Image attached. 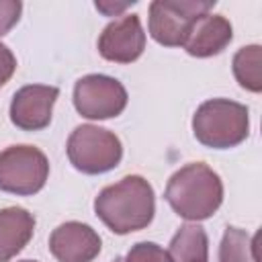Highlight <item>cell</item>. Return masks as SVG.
<instances>
[{
  "label": "cell",
  "instance_id": "1",
  "mask_svg": "<svg viewBox=\"0 0 262 262\" xmlns=\"http://www.w3.org/2000/svg\"><path fill=\"white\" fill-rule=\"evenodd\" d=\"M94 213L119 235L145 229L156 213L154 188L143 176L129 174L98 192L94 199Z\"/></svg>",
  "mask_w": 262,
  "mask_h": 262
},
{
  "label": "cell",
  "instance_id": "2",
  "mask_svg": "<svg viewBox=\"0 0 262 262\" xmlns=\"http://www.w3.org/2000/svg\"><path fill=\"white\" fill-rule=\"evenodd\" d=\"M164 199L178 217L192 223L205 221L223 203V182L207 164L190 162L170 176Z\"/></svg>",
  "mask_w": 262,
  "mask_h": 262
},
{
  "label": "cell",
  "instance_id": "3",
  "mask_svg": "<svg viewBox=\"0 0 262 262\" xmlns=\"http://www.w3.org/2000/svg\"><path fill=\"white\" fill-rule=\"evenodd\" d=\"M192 133L205 147H235L250 135L248 106L229 98L205 100L192 115Z\"/></svg>",
  "mask_w": 262,
  "mask_h": 262
},
{
  "label": "cell",
  "instance_id": "4",
  "mask_svg": "<svg viewBox=\"0 0 262 262\" xmlns=\"http://www.w3.org/2000/svg\"><path fill=\"white\" fill-rule=\"evenodd\" d=\"M70 164L82 174H104L119 166L123 158L121 139L98 125H78L66 145Z\"/></svg>",
  "mask_w": 262,
  "mask_h": 262
},
{
  "label": "cell",
  "instance_id": "5",
  "mask_svg": "<svg viewBox=\"0 0 262 262\" xmlns=\"http://www.w3.org/2000/svg\"><path fill=\"white\" fill-rule=\"evenodd\" d=\"M49 178V160L35 145H10L0 151V190L31 196Z\"/></svg>",
  "mask_w": 262,
  "mask_h": 262
},
{
  "label": "cell",
  "instance_id": "6",
  "mask_svg": "<svg viewBox=\"0 0 262 262\" xmlns=\"http://www.w3.org/2000/svg\"><path fill=\"white\" fill-rule=\"evenodd\" d=\"M213 6L211 0H156L149 4V35L164 47H182L194 20L211 12Z\"/></svg>",
  "mask_w": 262,
  "mask_h": 262
},
{
  "label": "cell",
  "instance_id": "7",
  "mask_svg": "<svg viewBox=\"0 0 262 262\" xmlns=\"http://www.w3.org/2000/svg\"><path fill=\"white\" fill-rule=\"evenodd\" d=\"M125 86L104 74L82 76L74 86V106L86 119H113L127 106Z\"/></svg>",
  "mask_w": 262,
  "mask_h": 262
},
{
  "label": "cell",
  "instance_id": "8",
  "mask_svg": "<svg viewBox=\"0 0 262 262\" xmlns=\"http://www.w3.org/2000/svg\"><path fill=\"white\" fill-rule=\"evenodd\" d=\"M145 49V33L137 14H123L108 23L98 37V53L115 63H131Z\"/></svg>",
  "mask_w": 262,
  "mask_h": 262
},
{
  "label": "cell",
  "instance_id": "9",
  "mask_svg": "<svg viewBox=\"0 0 262 262\" xmlns=\"http://www.w3.org/2000/svg\"><path fill=\"white\" fill-rule=\"evenodd\" d=\"M59 96L55 86L29 84L14 92L10 100V121L23 131H41L51 123L53 104Z\"/></svg>",
  "mask_w": 262,
  "mask_h": 262
},
{
  "label": "cell",
  "instance_id": "10",
  "mask_svg": "<svg viewBox=\"0 0 262 262\" xmlns=\"http://www.w3.org/2000/svg\"><path fill=\"white\" fill-rule=\"evenodd\" d=\"M100 248V235L80 221H66L49 235V252L57 262H92Z\"/></svg>",
  "mask_w": 262,
  "mask_h": 262
},
{
  "label": "cell",
  "instance_id": "11",
  "mask_svg": "<svg viewBox=\"0 0 262 262\" xmlns=\"http://www.w3.org/2000/svg\"><path fill=\"white\" fill-rule=\"evenodd\" d=\"M233 39L231 23L221 14H203L190 27L184 39V51L192 57H213L221 53Z\"/></svg>",
  "mask_w": 262,
  "mask_h": 262
},
{
  "label": "cell",
  "instance_id": "12",
  "mask_svg": "<svg viewBox=\"0 0 262 262\" xmlns=\"http://www.w3.org/2000/svg\"><path fill=\"white\" fill-rule=\"evenodd\" d=\"M35 233V217L23 207L0 209V262H10Z\"/></svg>",
  "mask_w": 262,
  "mask_h": 262
},
{
  "label": "cell",
  "instance_id": "13",
  "mask_svg": "<svg viewBox=\"0 0 262 262\" xmlns=\"http://www.w3.org/2000/svg\"><path fill=\"white\" fill-rule=\"evenodd\" d=\"M170 262H209V237L199 223H184L168 246Z\"/></svg>",
  "mask_w": 262,
  "mask_h": 262
},
{
  "label": "cell",
  "instance_id": "14",
  "mask_svg": "<svg viewBox=\"0 0 262 262\" xmlns=\"http://www.w3.org/2000/svg\"><path fill=\"white\" fill-rule=\"evenodd\" d=\"M256 242L258 235L250 237L244 229L227 225L219 246V262H260Z\"/></svg>",
  "mask_w": 262,
  "mask_h": 262
},
{
  "label": "cell",
  "instance_id": "15",
  "mask_svg": "<svg viewBox=\"0 0 262 262\" xmlns=\"http://www.w3.org/2000/svg\"><path fill=\"white\" fill-rule=\"evenodd\" d=\"M260 45H248L237 49L233 55V76L242 88L250 92L262 90V76H260Z\"/></svg>",
  "mask_w": 262,
  "mask_h": 262
},
{
  "label": "cell",
  "instance_id": "16",
  "mask_svg": "<svg viewBox=\"0 0 262 262\" xmlns=\"http://www.w3.org/2000/svg\"><path fill=\"white\" fill-rule=\"evenodd\" d=\"M123 262H170V256L154 242H139L127 252Z\"/></svg>",
  "mask_w": 262,
  "mask_h": 262
},
{
  "label": "cell",
  "instance_id": "17",
  "mask_svg": "<svg viewBox=\"0 0 262 262\" xmlns=\"http://www.w3.org/2000/svg\"><path fill=\"white\" fill-rule=\"evenodd\" d=\"M23 4L18 0H0V37L6 35L20 18Z\"/></svg>",
  "mask_w": 262,
  "mask_h": 262
},
{
  "label": "cell",
  "instance_id": "18",
  "mask_svg": "<svg viewBox=\"0 0 262 262\" xmlns=\"http://www.w3.org/2000/svg\"><path fill=\"white\" fill-rule=\"evenodd\" d=\"M14 72H16V57L4 43H0V88L12 78Z\"/></svg>",
  "mask_w": 262,
  "mask_h": 262
},
{
  "label": "cell",
  "instance_id": "19",
  "mask_svg": "<svg viewBox=\"0 0 262 262\" xmlns=\"http://www.w3.org/2000/svg\"><path fill=\"white\" fill-rule=\"evenodd\" d=\"M133 4V2H131ZM129 2H125V4H108V2H96V8L100 10V12H104V14H108V16H113V14H117V12H123L127 6H131Z\"/></svg>",
  "mask_w": 262,
  "mask_h": 262
},
{
  "label": "cell",
  "instance_id": "20",
  "mask_svg": "<svg viewBox=\"0 0 262 262\" xmlns=\"http://www.w3.org/2000/svg\"><path fill=\"white\" fill-rule=\"evenodd\" d=\"M18 262H37V260H18Z\"/></svg>",
  "mask_w": 262,
  "mask_h": 262
},
{
  "label": "cell",
  "instance_id": "21",
  "mask_svg": "<svg viewBox=\"0 0 262 262\" xmlns=\"http://www.w3.org/2000/svg\"><path fill=\"white\" fill-rule=\"evenodd\" d=\"M113 262H123V258H115V260H113Z\"/></svg>",
  "mask_w": 262,
  "mask_h": 262
}]
</instances>
